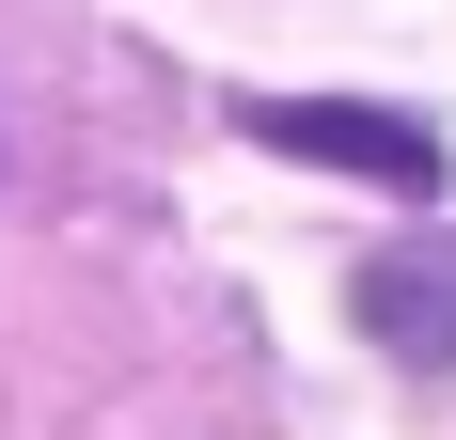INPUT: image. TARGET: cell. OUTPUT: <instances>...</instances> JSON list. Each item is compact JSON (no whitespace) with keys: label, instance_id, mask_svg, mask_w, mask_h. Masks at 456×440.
<instances>
[{"label":"cell","instance_id":"1","mask_svg":"<svg viewBox=\"0 0 456 440\" xmlns=\"http://www.w3.org/2000/svg\"><path fill=\"white\" fill-rule=\"evenodd\" d=\"M252 126L283 142V158H330V174H378V189H441V126H410V110H330V94H268Z\"/></svg>","mask_w":456,"mask_h":440},{"label":"cell","instance_id":"2","mask_svg":"<svg viewBox=\"0 0 456 440\" xmlns=\"http://www.w3.org/2000/svg\"><path fill=\"white\" fill-rule=\"evenodd\" d=\"M362 330L394 362H456V236H394L362 252Z\"/></svg>","mask_w":456,"mask_h":440}]
</instances>
